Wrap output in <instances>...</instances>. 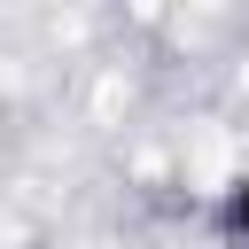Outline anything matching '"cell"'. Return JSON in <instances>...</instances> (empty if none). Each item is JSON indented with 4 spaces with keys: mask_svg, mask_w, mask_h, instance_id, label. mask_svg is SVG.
Wrapping results in <instances>:
<instances>
[{
    "mask_svg": "<svg viewBox=\"0 0 249 249\" xmlns=\"http://www.w3.org/2000/svg\"><path fill=\"white\" fill-rule=\"evenodd\" d=\"M210 226H218L233 249H249V171H233V179L218 187V202H210Z\"/></svg>",
    "mask_w": 249,
    "mask_h": 249,
    "instance_id": "6da1fadb",
    "label": "cell"
}]
</instances>
